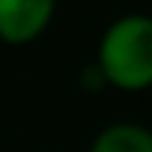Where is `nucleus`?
<instances>
[{
  "label": "nucleus",
  "mask_w": 152,
  "mask_h": 152,
  "mask_svg": "<svg viewBox=\"0 0 152 152\" xmlns=\"http://www.w3.org/2000/svg\"><path fill=\"white\" fill-rule=\"evenodd\" d=\"M90 152H152V132L135 124L107 127Z\"/></svg>",
  "instance_id": "obj_3"
},
{
  "label": "nucleus",
  "mask_w": 152,
  "mask_h": 152,
  "mask_svg": "<svg viewBox=\"0 0 152 152\" xmlns=\"http://www.w3.org/2000/svg\"><path fill=\"white\" fill-rule=\"evenodd\" d=\"M104 85H107V79L99 71V65H87L85 71H82V87H85V90H102Z\"/></svg>",
  "instance_id": "obj_4"
},
{
  "label": "nucleus",
  "mask_w": 152,
  "mask_h": 152,
  "mask_svg": "<svg viewBox=\"0 0 152 152\" xmlns=\"http://www.w3.org/2000/svg\"><path fill=\"white\" fill-rule=\"evenodd\" d=\"M56 0H0V37L6 42H28L48 26Z\"/></svg>",
  "instance_id": "obj_2"
},
{
  "label": "nucleus",
  "mask_w": 152,
  "mask_h": 152,
  "mask_svg": "<svg viewBox=\"0 0 152 152\" xmlns=\"http://www.w3.org/2000/svg\"><path fill=\"white\" fill-rule=\"evenodd\" d=\"M99 71L107 85L144 90L152 85V20L130 14L115 20L99 45Z\"/></svg>",
  "instance_id": "obj_1"
}]
</instances>
